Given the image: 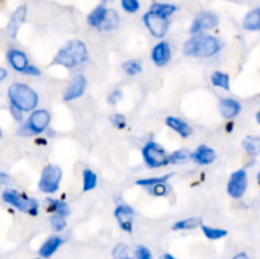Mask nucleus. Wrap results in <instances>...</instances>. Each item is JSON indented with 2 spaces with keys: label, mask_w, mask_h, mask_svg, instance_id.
Wrapping results in <instances>:
<instances>
[{
  "label": "nucleus",
  "mask_w": 260,
  "mask_h": 259,
  "mask_svg": "<svg viewBox=\"0 0 260 259\" xmlns=\"http://www.w3.org/2000/svg\"><path fill=\"white\" fill-rule=\"evenodd\" d=\"M119 24V17L117 14L116 10L113 9H107L106 18H104V22L102 24L101 29L102 30H113L118 27Z\"/></svg>",
  "instance_id": "nucleus-23"
},
{
  "label": "nucleus",
  "mask_w": 260,
  "mask_h": 259,
  "mask_svg": "<svg viewBox=\"0 0 260 259\" xmlns=\"http://www.w3.org/2000/svg\"><path fill=\"white\" fill-rule=\"evenodd\" d=\"M135 256H136V259H152L151 251L144 245L137 246L136 251H135Z\"/></svg>",
  "instance_id": "nucleus-37"
},
{
  "label": "nucleus",
  "mask_w": 260,
  "mask_h": 259,
  "mask_svg": "<svg viewBox=\"0 0 260 259\" xmlns=\"http://www.w3.org/2000/svg\"><path fill=\"white\" fill-rule=\"evenodd\" d=\"M190 159L200 165L212 164L216 160V152L215 150L208 147L207 145H201L200 147H197L196 151L190 152Z\"/></svg>",
  "instance_id": "nucleus-15"
},
{
  "label": "nucleus",
  "mask_w": 260,
  "mask_h": 259,
  "mask_svg": "<svg viewBox=\"0 0 260 259\" xmlns=\"http://www.w3.org/2000/svg\"><path fill=\"white\" fill-rule=\"evenodd\" d=\"M201 225H202V220H201L200 217H189L184 218V220L177 221V222L173 225V230H190V229H196Z\"/></svg>",
  "instance_id": "nucleus-25"
},
{
  "label": "nucleus",
  "mask_w": 260,
  "mask_h": 259,
  "mask_svg": "<svg viewBox=\"0 0 260 259\" xmlns=\"http://www.w3.org/2000/svg\"><path fill=\"white\" fill-rule=\"evenodd\" d=\"M121 98H122V91L119 90V89H117V90L112 91V93L108 95V103L116 104L121 101Z\"/></svg>",
  "instance_id": "nucleus-39"
},
{
  "label": "nucleus",
  "mask_w": 260,
  "mask_h": 259,
  "mask_svg": "<svg viewBox=\"0 0 260 259\" xmlns=\"http://www.w3.org/2000/svg\"><path fill=\"white\" fill-rule=\"evenodd\" d=\"M47 207H46V211L51 213H55V215L62 216V217H66V216L70 215V207H69L68 203L65 201L61 200H52V198H47Z\"/></svg>",
  "instance_id": "nucleus-20"
},
{
  "label": "nucleus",
  "mask_w": 260,
  "mask_h": 259,
  "mask_svg": "<svg viewBox=\"0 0 260 259\" xmlns=\"http://www.w3.org/2000/svg\"><path fill=\"white\" fill-rule=\"evenodd\" d=\"M258 182H259V184H260V172L258 173Z\"/></svg>",
  "instance_id": "nucleus-48"
},
{
  "label": "nucleus",
  "mask_w": 260,
  "mask_h": 259,
  "mask_svg": "<svg viewBox=\"0 0 260 259\" xmlns=\"http://www.w3.org/2000/svg\"><path fill=\"white\" fill-rule=\"evenodd\" d=\"M234 259H250V258H249V255L246 253H239L234 256Z\"/></svg>",
  "instance_id": "nucleus-44"
},
{
  "label": "nucleus",
  "mask_w": 260,
  "mask_h": 259,
  "mask_svg": "<svg viewBox=\"0 0 260 259\" xmlns=\"http://www.w3.org/2000/svg\"><path fill=\"white\" fill-rule=\"evenodd\" d=\"M211 81L217 88L230 90V76L228 74L221 73V71H215L212 74V76H211Z\"/></svg>",
  "instance_id": "nucleus-27"
},
{
  "label": "nucleus",
  "mask_w": 260,
  "mask_h": 259,
  "mask_svg": "<svg viewBox=\"0 0 260 259\" xmlns=\"http://www.w3.org/2000/svg\"><path fill=\"white\" fill-rule=\"evenodd\" d=\"M149 188H150L149 192L151 193V195L157 196V197H164V196H167L168 193L170 192V188L168 187L165 183H159V184L151 185V187Z\"/></svg>",
  "instance_id": "nucleus-34"
},
{
  "label": "nucleus",
  "mask_w": 260,
  "mask_h": 259,
  "mask_svg": "<svg viewBox=\"0 0 260 259\" xmlns=\"http://www.w3.org/2000/svg\"><path fill=\"white\" fill-rule=\"evenodd\" d=\"M107 9L104 5H98L95 9L91 10L90 14L88 15V23L91 27L96 28V29H101L102 24L104 22V18H106Z\"/></svg>",
  "instance_id": "nucleus-21"
},
{
  "label": "nucleus",
  "mask_w": 260,
  "mask_h": 259,
  "mask_svg": "<svg viewBox=\"0 0 260 259\" xmlns=\"http://www.w3.org/2000/svg\"><path fill=\"white\" fill-rule=\"evenodd\" d=\"M151 58L156 66H165L172 58V50H170L169 43L161 41L157 43L151 52Z\"/></svg>",
  "instance_id": "nucleus-13"
},
{
  "label": "nucleus",
  "mask_w": 260,
  "mask_h": 259,
  "mask_svg": "<svg viewBox=\"0 0 260 259\" xmlns=\"http://www.w3.org/2000/svg\"><path fill=\"white\" fill-rule=\"evenodd\" d=\"M0 183H2V184H9L10 183V177L7 173L0 172Z\"/></svg>",
  "instance_id": "nucleus-42"
},
{
  "label": "nucleus",
  "mask_w": 260,
  "mask_h": 259,
  "mask_svg": "<svg viewBox=\"0 0 260 259\" xmlns=\"http://www.w3.org/2000/svg\"><path fill=\"white\" fill-rule=\"evenodd\" d=\"M50 222H51V226H52V229L55 231H62L63 229L66 228V220L65 217H62V216H58V215H55L52 216V217L50 218Z\"/></svg>",
  "instance_id": "nucleus-35"
},
{
  "label": "nucleus",
  "mask_w": 260,
  "mask_h": 259,
  "mask_svg": "<svg viewBox=\"0 0 260 259\" xmlns=\"http://www.w3.org/2000/svg\"><path fill=\"white\" fill-rule=\"evenodd\" d=\"M62 243L63 239L60 238V236H51L42 244L38 253H40L42 258H50V256H52L57 251V249L62 245Z\"/></svg>",
  "instance_id": "nucleus-19"
},
{
  "label": "nucleus",
  "mask_w": 260,
  "mask_h": 259,
  "mask_svg": "<svg viewBox=\"0 0 260 259\" xmlns=\"http://www.w3.org/2000/svg\"><path fill=\"white\" fill-rule=\"evenodd\" d=\"M243 25L246 30H260V8L250 10L245 15Z\"/></svg>",
  "instance_id": "nucleus-22"
},
{
  "label": "nucleus",
  "mask_w": 260,
  "mask_h": 259,
  "mask_svg": "<svg viewBox=\"0 0 260 259\" xmlns=\"http://www.w3.org/2000/svg\"><path fill=\"white\" fill-rule=\"evenodd\" d=\"M178 8L173 4H165V3H154L150 10H154V12L159 13V14L164 15V17L169 18L170 15L174 14L177 12Z\"/></svg>",
  "instance_id": "nucleus-29"
},
{
  "label": "nucleus",
  "mask_w": 260,
  "mask_h": 259,
  "mask_svg": "<svg viewBox=\"0 0 260 259\" xmlns=\"http://www.w3.org/2000/svg\"><path fill=\"white\" fill-rule=\"evenodd\" d=\"M2 136H3V131H2V128H0V140H2Z\"/></svg>",
  "instance_id": "nucleus-47"
},
{
  "label": "nucleus",
  "mask_w": 260,
  "mask_h": 259,
  "mask_svg": "<svg viewBox=\"0 0 260 259\" xmlns=\"http://www.w3.org/2000/svg\"><path fill=\"white\" fill-rule=\"evenodd\" d=\"M10 106L20 109L22 112H30L38 104V94L30 86L23 83H14L8 90Z\"/></svg>",
  "instance_id": "nucleus-3"
},
{
  "label": "nucleus",
  "mask_w": 260,
  "mask_h": 259,
  "mask_svg": "<svg viewBox=\"0 0 260 259\" xmlns=\"http://www.w3.org/2000/svg\"><path fill=\"white\" fill-rule=\"evenodd\" d=\"M111 122L118 130H123L124 127H126V117H124L123 114H113V116L111 117Z\"/></svg>",
  "instance_id": "nucleus-38"
},
{
  "label": "nucleus",
  "mask_w": 260,
  "mask_h": 259,
  "mask_svg": "<svg viewBox=\"0 0 260 259\" xmlns=\"http://www.w3.org/2000/svg\"><path fill=\"white\" fill-rule=\"evenodd\" d=\"M114 216H116L122 230L126 231V233H132L135 217L134 208L127 205H119L117 206L116 211H114Z\"/></svg>",
  "instance_id": "nucleus-12"
},
{
  "label": "nucleus",
  "mask_w": 260,
  "mask_h": 259,
  "mask_svg": "<svg viewBox=\"0 0 260 259\" xmlns=\"http://www.w3.org/2000/svg\"><path fill=\"white\" fill-rule=\"evenodd\" d=\"M51 122V114L46 109H36L28 118V122L20 128L19 134L24 136L41 134L45 131Z\"/></svg>",
  "instance_id": "nucleus-5"
},
{
  "label": "nucleus",
  "mask_w": 260,
  "mask_h": 259,
  "mask_svg": "<svg viewBox=\"0 0 260 259\" xmlns=\"http://www.w3.org/2000/svg\"><path fill=\"white\" fill-rule=\"evenodd\" d=\"M244 149L246 150L249 155L256 156L260 154V137L258 136H248L243 141Z\"/></svg>",
  "instance_id": "nucleus-24"
},
{
  "label": "nucleus",
  "mask_w": 260,
  "mask_h": 259,
  "mask_svg": "<svg viewBox=\"0 0 260 259\" xmlns=\"http://www.w3.org/2000/svg\"><path fill=\"white\" fill-rule=\"evenodd\" d=\"M248 188V174L244 169H239L231 174L228 184V193L233 198H241Z\"/></svg>",
  "instance_id": "nucleus-9"
},
{
  "label": "nucleus",
  "mask_w": 260,
  "mask_h": 259,
  "mask_svg": "<svg viewBox=\"0 0 260 259\" xmlns=\"http://www.w3.org/2000/svg\"><path fill=\"white\" fill-rule=\"evenodd\" d=\"M165 123L170 127L172 130H174L177 134H179L182 137H189L193 134V128L183 119L178 118V117H167L165 119Z\"/></svg>",
  "instance_id": "nucleus-18"
},
{
  "label": "nucleus",
  "mask_w": 260,
  "mask_h": 259,
  "mask_svg": "<svg viewBox=\"0 0 260 259\" xmlns=\"http://www.w3.org/2000/svg\"><path fill=\"white\" fill-rule=\"evenodd\" d=\"M221 48H222V45L218 38L206 35V33H197L184 43L183 51L185 55L190 57L207 58L217 55Z\"/></svg>",
  "instance_id": "nucleus-1"
},
{
  "label": "nucleus",
  "mask_w": 260,
  "mask_h": 259,
  "mask_svg": "<svg viewBox=\"0 0 260 259\" xmlns=\"http://www.w3.org/2000/svg\"><path fill=\"white\" fill-rule=\"evenodd\" d=\"M202 226V231L205 234V236L210 240H218V239H222L228 235V230H223V229H217V228H211V226L201 225Z\"/></svg>",
  "instance_id": "nucleus-28"
},
{
  "label": "nucleus",
  "mask_w": 260,
  "mask_h": 259,
  "mask_svg": "<svg viewBox=\"0 0 260 259\" xmlns=\"http://www.w3.org/2000/svg\"><path fill=\"white\" fill-rule=\"evenodd\" d=\"M256 121H258V123L260 124V111L256 113Z\"/></svg>",
  "instance_id": "nucleus-46"
},
{
  "label": "nucleus",
  "mask_w": 260,
  "mask_h": 259,
  "mask_svg": "<svg viewBox=\"0 0 260 259\" xmlns=\"http://www.w3.org/2000/svg\"><path fill=\"white\" fill-rule=\"evenodd\" d=\"M23 74H25V75H36V76H38V75H41V71L38 70V69L36 68V66L29 65L27 69H25V71Z\"/></svg>",
  "instance_id": "nucleus-41"
},
{
  "label": "nucleus",
  "mask_w": 260,
  "mask_h": 259,
  "mask_svg": "<svg viewBox=\"0 0 260 259\" xmlns=\"http://www.w3.org/2000/svg\"><path fill=\"white\" fill-rule=\"evenodd\" d=\"M8 76V71L5 70L4 68H0V83H2L3 80H5Z\"/></svg>",
  "instance_id": "nucleus-43"
},
{
  "label": "nucleus",
  "mask_w": 260,
  "mask_h": 259,
  "mask_svg": "<svg viewBox=\"0 0 260 259\" xmlns=\"http://www.w3.org/2000/svg\"><path fill=\"white\" fill-rule=\"evenodd\" d=\"M218 25V17L212 12H202L196 17L193 20L192 25H190L189 32L193 35L197 33H202L203 30L213 29Z\"/></svg>",
  "instance_id": "nucleus-10"
},
{
  "label": "nucleus",
  "mask_w": 260,
  "mask_h": 259,
  "mask_svg": "<svg viewBox=\"0 0 260 259\" xmlns=\"http://www.w3.org/2000/svg\"><path fill=\"white\" fill-rule=\"evenodd\" d=\"M113 259H132L131 250L126 244H117L112 253Z\"/></svg>",
  "instance_id": "nucleus-33"
},
{
  "label": "nucleus",
  "mask_w": 260,
  "mask_h": 259,
  "mask_svg": "<svg viewBox=\"0 0 260 259\" xmlns=\"http://www.w3.org/2000/svg\"><path fill=\"white\" fill-rule=\"evenodd\" d=\"M25 17H27V7H25V5H22V7L17 8V9L14 10V13H13L12 17H10L9 23H8L7 27L8 33H9L12 37H15V36H17L20 25H22L23 22L25 20Z\"/></svg>",
  "instance_id": "nucleus-16"
},
{
  "label": "nucleus",
  "mask_w": 260,
  "mask_h": 259,
  "mask_svg": "<svg viewBox=\"0 0 260 259\" xmlns=\"http://www.w3.org/2000/svg\"><path fill=\"white\" fill-rule=\"evenodd\" d=\"M98 184V177L95 173L90 169L83 170V190L84 192H89V190L94 189Z\"/></svg>",
  "instance_id": "nucleus-26"
},
{
  "label": "nucleus",
  "mask_w": 260,
  "mask_h": 259,
  "mask_svg": "<svg viewBox=\"0 0 260 259\" xmlns=\"http://www.w3.org/2000/svg\"><path fill=\"white\" fill-rule=\"evenodd\" d=\"M188 159H190V151H188L187 149L177 150L169 155V164H180L187 161Z\"/></svg>",
  "instance_id": "nucleus-32"
},
{
  "label": "nucleus",
  "mask_w": 260,
  "mask_h": 259,
  "mask_svg": "<svg viewBox=\"0 0 260 259\" xmlns=\"http://www.w3.org/2000/svg\"><path fill=\"white\" fill-rule=\"evenodd\" d=\"M122 8L127 13H136L140 9L139 0H121Z\"/></svg>",
  "instance_id": "nucleus-36"
},
{
  "label": "nucleus",
  "mask_w": 260,
  "mask_h": 259,
  "mask_svg": "<svg viewBox=\"0 0 260 259\" xmlns=\"http://www.w3.org/2000/svg\"><path fill=\"white\" fill-rule=\"evenodd\" d=\"M10 112H12V114H13V117H14L15 121H18V122L22 121V119H23V112L20 111V109L15 108V107H13V106H10Z\"/></svg>",
  "instance_id": "nucleus-40"
},
{
  "label": "nucleus",
  "mask_w": 260,
  "mask_h": 259,
  "mask_svg": "<svg viewBox=\"0 0 260 259\" xmlns=\"http://www.w3.org/2000/svg\"><path fill=\"white\" fill-rule=\"evenodd\" d=\"M102 2H103V3H107V2H109V0H102Z\"/></svg>",
  "instance_id": "nucleus-49"
},
{
  "label": "nucleus",
  "mask_w": 260,
  "mask_h": 259,
  "mask_svg": "<svg viewBox=\"0 0 260 259\" xmlns=\"http://www.w3.org/2000/svg\"><path fill=\"white\" fill-rule=\"evenodd\" d=\"M218 108H220V113L222 114L223 118L233 119L241 112V104L235 99L225 98L220 101Z\"/></svg>",
  "instance_id": "nucleus-17"
},
{
  "label": "nucleus",
  "mask_w": 260,
  "mask_h": 259,
  "mask_svg": "<svg viewBox=\"0 0 260 259\" xmlns=\"http://www.w3.org/2000/svg\"><path fill=\"white\" fill-rule=\"evenodd\" d=\"M89 58L88 48L85 43L80 40H71L66 42L53 57V65H60L63 68L73 69L81 65Z\"/></svg>",
  "instance_id": "nucleus-2"
},
{
  "label": "nucleus",
  "mask_w": 260,
  "mask_h": 259,
  "mask_svg": "<svg viewBox=\"0 0 260 259\" xmlns=\"http://www.w3.org/2000/svg\"><path fill=\"white\" fill-rule=\"evenodd\" d=\"M173 177V174H165L162 177H154V178H146V179H139L136 182L137 185H141V187H151V185L159 184V183H167L170 178Z\"/></svg>",
  "instance_id": "nucleus-30"
},
{
  "label": "nucleus",
  "mask_w": 260,
  "mask_h": 259,
  "mask_svg": "<svg viewBox=\"0 0 260 259\" xmlns=\"http://www.w3.org/2000/svg\"><path fill=\"white\" fill-rule=\"evenodd\" d=\"M144 23L149 32L156 38L164 37L169 29V18L164 17L154 10H149L144 15Z\"/></svg>",
  "instance_id": "nucleus-8"
},
{
  "label": "nucleus",
  "mask_w": 260,
  "mask_h": 259,
  "mask_svg": "<svg viewBox=\"0 0 260 259\" xmlns=\"http://www.w3.org/2000/svg\"><path fill=\"white\" fill-rule=\"evenodd\" d=\"M7 58L9 65L18 73H24L25 69L29 66L27 55L20 50H15V48L9 50L7 53Z\"/></svg>",
  "instance_id": "nucleus-14"
},
{
  "label": "nucleus",
  "mask_w": 260,
  "mask_h": 259,
  "mask_svg": "<svg viewBox=\"0 0 260 259\" xmlns=\"http://www.w3.org/2000/svg\"><path fill=\"white\" fill-rule=\"evenodd\" d=\"M142 156L145 163L150 168H161L169 164V155L164 147L157 142L150 141L142 149Z\"/></svg>",
  "instance_id": "nucleus-6"
},
{
  "label": "nucleus",
  "mask_w": 260,
  "mask_h": 259,
  "mask_svg": "<svg viewBox=\"0 0 260 259\" xmlns=\"http://www.w3.org/2000/svg\"><path fill=\"white\" fill-rule=\"evenodd\" d=\"M124 73L129 76H135L142 71V65L139 60H128L122 65Z\"/></svg>",
  "instance_id": "nucleus-31"
},
{
  "label": "nucleus",
  "mask_w": 260,
  "mask_h": 259,
  "mask_svg": "<svg viewBox=\"0 0 260 259\" xmlns=\"http://www.w3.org/2000/svg\"><path fill=\"white\" fill-rule=\"evenodd\" d=\"M3 200H4L5 203L13 206V207L22 211V212L29 213L32 216L38 215L40 205H38L35 198L25 197V196L20 195L14 189H7L3 192Z\"/></svg>",
  "instance_id": "nucleus-4"
},
{
  "label": "nucleus",
  "mask_w": 260,
  "mask_h": 259,
  "mask_svg": "<svg viewBox=\"0 0 260 259\" xmlns=\"http://www.w3.org/2000/svg\"><path fill=\"white\" fill-rule=\"evenodd\" d=\"M161 259H177L174 255H172V254H165V255H162Z\"/></svg>",
  "instance_id": "nucleus-45"
},
{
  "label": "nucleus",
  "mask_w": 260,
  "mask_h": 259,
  "mask_svg": "<svg viewBox=\"0 0 260 259\" xmlns=\"http://www.w3.org/2000/svg\"><path fill=\"white\" fill-rule=\"evenodd\" d=\"M86 89V78L84 75H76L73 80L70 81V84L66 88L65 93H63V101L71 102L75 101V99L80 98L84 94Z\"/></svg>",
  "instance_id": "nucleus-11"
},
{
  "label": "nucleus",
  "mask_w": 260,
  "mask_h": 259,
  "mask_svg": "<svg viewBox=\"0 0 260 259\" xmlns=\"http://www.w3.org/2000/svg\"><path fill=\"white\" fill-rule=\"evenodd\" d=\"M61 178H62V170L56 165H47L43 168L41 179L38 182V188L43 193H55L60 188Z\"/></svg>",
  "instance_id": "nucleus-7"
},
{
  "label": "nucleus",
  "mask_w": 260,
  "mask_h": 259,
  "mask_svg": "<svg viewBox=\"0 0 260 259\" xmlns=\"http://www.w3.org/2000/svg\"><path fill=\"white\" fill-rule=\"evenodd\" d=\"M36 259H41V258H36Z\"/></svg>",
  "instance_id": "nucleus-50"
}]
</instances>
